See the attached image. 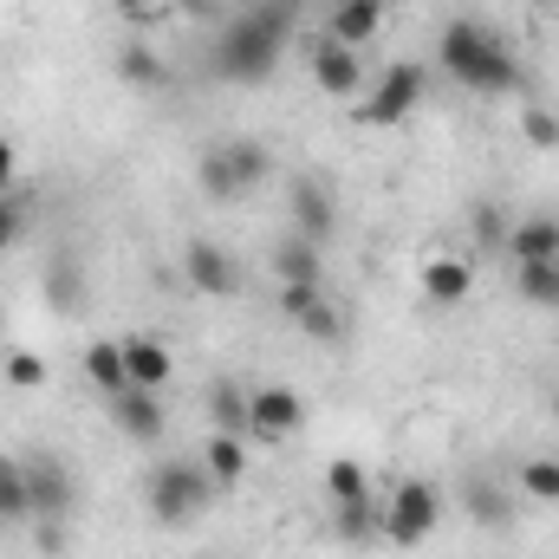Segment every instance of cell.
I'll list each match as a JSON object with an SVG mask.
<instances>
[{
    "instance_id": "cell-1",
    "label": "cell",
    "mask_w": 559,
    "mask_h": 559,
    "mask_svg": "<svg viewBox=\"0 0 559 559\" xmlns=\"http://www.w3.org/2000/svg\"><path fill=\"white\" fill-rule=\"evenodd\" d=\"M436 66H442L462 92H488V98H501V92L521 85L514 46H508L495 26H481V20H449L442 39H436Z\"/></svg>"
},
{
    "instance_id": "cell-2",
    "label": "cell",
    "mask_w": 559,
    "mask_h": 559,
    "mask_svg": "<svg viewBox=\"0 0 559 559\" xmlns=\"http://www.w3.org/2000/svg\"><path fill=\"white\" fill-rule=\"evenodd\" d=\"M280 39H286V13H280V7H254V13L228 20V33L215 39V79H228V85H261L280 59Z\"/></svg>"
},
{
    "instance_id": "cell-3",
    "label": "cell",
    "mask_w": 559,
    "mask_h": 559,
    "mask_svg": "<svg viewBox=\"0 0 559 559\" xmlns=\"http://www.w3.org/2000/svg\"><path fill=\"white\" fill-rule=\"evenodd\" d=\"M267 176H274V156H267L254 138L215 143V150H202V163H195V182H202L209 202H235V195L261 189Z\"/></svg>"
},
{
    "instance_id": "cell-4",
    "label": "cell",
    "mask_w": 559,
    "mask_h": 559,
    "mask_svg": "<svg viewBox=\"0 0 559 559\" xmlns=\"http://www.w3.org/2000/svg\"><path fill=\"white\" fill-rule=\"evenodd\" d=\"M215 495H222V488L209 481V468H202V462H182V455L150 475V514H156L163 527H189Z\"/></svg>"
},
{
    "instance_id": "cell-5",
    "label": "cell",
    "mask_w": 559,
    "mask_h": 559,
    "mask_svg": "<svg viewBox=\"0 0 559 559\" xmlns=\"http://www.w3.org/2000/svg\"><path fill=\"white\" fill-rule=\"evenodd\" d=\"M442 521V495L429 481H397L391 501H384V540L391 547H423Z\"/></svg>"
},
{
    "instance_id": "cell-6",
    "label": "cell",
    "mask_w": 559,
    "mask_h": 559,
    "mask_svg": "<svg viewBox=\"0 0 559 559\" xmlns=\"http://www.w3.org/2000/svg\"><path fill=\"white\" fill-rule=\"evenodd\" d=\"M423 85H429V72H423L417 59H404V66H391L384 79H378V92H371V105H365V124H378V131H391V124H404L411 111L423 105Z\"/></svg>"
},
{
    "instance_id": "cell-7",
    "label": "cell",
    "mask_w": 559,
    "mask_h": 559,
    "mask_svg": "<svg viewBox=\"0 0 559 559\" xmlns=\"http://www.w3.org/2000/svg\"><path fill=\"white\" fill-rule=\"evenodd\" d=\"M182 280H189L202 299H235V293H241V261H235L228 248H215V241H189Z\"/></svg>"
},
{
    "instance_id": "cell-8",
    "label": "cell",
    "mask_w": 559,
    "mask_h": 559,
    "mask_svg": "<svg viewBox=\"0 0 559 559\" xmlns=\"http://www.w3.org/2000/svg\"><path fill=\"white\" fill-rule=\"evenodd\" d=\"M306 417V404L286 391V384H261L248 391V442H286Z\"/></svg>"
},
{
    "instance_id": "cell-9",
    "label": "cell",
    "mask_w": 559,
    "mask_h": 559,
    "mask_svg": "<svg viewBox=\"0 0 559 559\" xmlns=\"http://www.w3.org/2000/svg\"><path fill=\"white\" fill-rule=\"evenodd\" d=\"M293 228L319 248L338 235V195H332L325 176H293Z\"/></svg>"
},
{
    "instance_id": "cell-10",
    "label": "cell",
    "mask_w": 559,
    "mask_h": 559,
    "mask_svg": "<svg viewBox=\"0 0 559 559\" xmlns=\"http://www.w3.org/2000/svg\"><path fill=\"white\" fill-rule=\"evenodd\" d=\"M26 468V501H33V521H66L72 514V475H66V462H52V455H33V462H20Z\"/></svg>"
},
{
    "instance_id": "cell-11",
    "label": "cell",
    "mask_w": 559,
    "mask_h": 559,
    "mask_svg": "<svg viewBox=\"0 0 559 559\" xmlns=\"http://www.w3.org/2000/svg\"><path fill=\"white\" fill-rule=\"evenodd\" d=\"M378 26H384V0H332L325 39H338V46H352V52H358Z\"/></svg>"
},
{
    "instance_id": "cell-12",
    "label": "cell",
    "mask_w": 559,
    "mask_h": 559,
    "mask_svg": "<svg viewBox=\"0 0 559 559\" xmlns=\"http://www.w3.org/2000/svg\"><path fill=\"white\" fill-rule=\"evenodd\" d=\"M111 423H118L131 442H156V436H163V404H156V391H138V384L118 391V397H111Z\"/></svg>"
},
{
    "instance_id": "cell-13",
    "label": "cell",
    "mask_w": 559,
    "mask_h": 559,
    "mask_svg": "<svg viewBox=\"0 0 559 559\" xmlns=\"http://www.w3.org/2000/svg\"><path fill=\"white\" fill-rule=\"evenodd\" d=\"M358 79H365V66H358V52H352V46L325 39V46L312 52V85H319V92L345 98V92H358Z\"/></svg>"
},
{
    "instance_id": "cell-14",
    "label": "cell",
    "mask_w": 559,
    "mask_h": 559,
    "mask_svg": "<svg viewBox=\"0 0 559 559\" xmlns=\"http://www.w3.org/2000/svg\"><path fill=\"white\" fill-rule=\"evenodd\" d=\"M124 378H131L138 391H163V384L176 378V358H169L156 338H143L138 332V338H124Z\"/></svg>"
},
{
    "instance_id": "cell-15",
    "label": "cell",
    "mask_w": 559,
    "mask_h": 559,
    "mask_svg": "<svg viewBox=\"0 0 559 559\" xmlns=\"http://www.w3.org/2000/svg\"><path fill=\"white\" fill-rule=\"evenodd\" d=\"M319 241H306V235H286L274 248V274H280V286H319Z\"/></svg>"
},
{
    "instance_id": "cell-16",
    "label": "cell",
    "mask_w": 559,
    "mask_h": 559,
    "mask_svg": "<svg viewBox=\"0 0 559 559\" xmlns=\"http://www.w3.org/2000/svg\"><path fill=\"white\" fill-rule=\"evenodd\" d=\"M248 436H209V455H202V468H209V481L228 495V488H241V475H248V449H241Z\"/></svg>"
},
{
    "instance_id": "cell-17",
    "label": "cell",
    "mask_w": 559,
    "mask_h": 559,
    "mask_svg": "<svg viewBox=\"0 0 559 559\" xmlns=\"http://www.w3.org/2000/svg\"><path fill=\"white\" fill-rule=\"evenodd\" d=\"M508 248H514L521 267H527V261H559V222L554 215H534V222L508 228Z\"/></svg>"
},
{
    "instance_id": "cell-18",
    "label": "cell",
    "mask_w": 559,
    "mask_h": 559,
    "mask_svg": "<svg viewBox=\"0 0 559 559\" xmlns=\"http://www.w3.org/2000/svg\"><path fill=\"white\" fill-rule=\"evenodd\" d=\"M209 423H215V436H248V391L241 384H209Z\"/></svg>"
},
{
    "instance_id": "cell-19",
    "label": "cell",
    "mask_w": 559,
    "mask_h": 559,
    "mask_svg": "<svg viewBox=\"0 0 559 559\" xmlns=\"http://www.w3.org/2000/svg\"><path fill=\"white\" fill-rule=\"evenodd\" d=\"M468 286H475V267H468V261H429V267H423V293H429L436 306L468 299Z\"/></svg>"
},
{
    "instance_id": "cell-20",
    "label": "cell",
    "mask_w": 559,
    "mask_h": 559,
    "mask_svg": "<svg viewBox=\"0 0 559 559\" xmlns=\"http://www.w3.org/2000/svg\"><path fill=\"white\" fill-rule=\"evenodd\" d=\"M85 378L105 391V397H118V391H131V378H124V345H111V338H98L92 352H85Z\"/></svg>"
},
{
    "instance_id": "cell-21",
    "label": "cell",
    "mask_w": 559,
    "mask_h": 559,
    "mask_svg": "<svg viewBox=\"0 0 559 559\" xmlns=\"http://www.w3.org/2000/svg\"><path fill=\"white\" fill-rule=\"evenodd\" d=\"M325 495H332V508H352V501H371V475L358 468V462H332L325 468Z\"/></svg>"
},
{
    "instance_id": "cell-22",
    "label": "cell",
    "mask_w": 559,
    "mask_h": 559,
    "mask_svg": "<svg viewBox=\"0 0 559 559\" xmlns=\"http://www.w3.org/2000/svg\"><path fill=\"white\" fill-rule=\"evenodd\" d=\"M514 293H521L527 306H559V261H527V267L514 274Z\"/></svg>"
},
{
    "instance_id": "cell-23",
    "label": "cell",
    "mask_w": 559,
    "mask_h": 559,
    "mask_svg": "<svg viewBox=\"0 0 559 559\" xmlns=\"http://www.w3.org/2000/svg\"><path fill=\"white\" fill-rule=\"evenodd\" d=\"M378 534H384V508H378V501H352V508H338V540L365 547V540H378Z\"/></svg>"
},
{
    "instance_id": "cell-24",
    "label": "cell",
    "mask_w": 559,
    "mask_h": 559,
    "mask_svg": "<svg viewBox=\"0 0 559 559\" xmlns=\"http://www.w3.org/2000/svg\"><path fill=\"white\" fill-rule=\"evenodd\" d=\"M0 521H33V501H26V468L13 455H0Z\"/></svg>"
},
{
    "instance_id": "cell-25",
    "label": "cell",
    "mask_w": 559,
    "mask_h": 559,
    "mask_svg": "<svg viewBox=\"0 0 559 559\" xmlns=\"http://www.w3.org/2000/svg\"><path fill=\"white\" fill-rule=\"evenodd\" d=\"M118 79L138 85V92H156V85H163V59H156L150 46H124V52H118Z\"/></svg>"
},
{
    "instance_id": "cell-26",
    "label": "cell",
    "mask_w": 559,
    "mask_h": 559,
    "mask_svg": "<svg viewBox=\"0 0 559 559\" xmlns=\"http://www.w3.org/2000/svg\"><path fill=\"white\" fill-rule=\"evenodd\" d=\"M299 332H306V338H319V345H332V338L345 332V319H338V306H332V299L319 293V299H312V306L299 312Z\"/></svg>"
},
{
    "instance_id": "cell-27",
    "label": "cell",
    "mask_w": 559,
    "mask_h": 559,
    "mask_svg": "<svg viewBox=\"0 0 559 559\" xmlns=\"http://www.w3.org/2000/svg\"><path fill=\"white\" fill-rule=\"evenodd\" d=\"M521 488H527L534 501H559V462L554 455H534V462L521 468Z\"/></svg>"
},
{
    "instance_id": "cell-28",
    "label": "cell",
    "mask_w": 559,
    "mask_h": 559,
    "mask_svg": "<svg viewBox=\"0 0 559 559\" xmlns=\"http://www.w3.org/2000/svg\"><path fill=\"white\" fill-rule=\"evenodd\" d=\"M468 514H475L481 527H508V521H514V508H508V501H501L495 488H481V481L468 488Z\"/></svg>"
},
{
    "instance_id": "cell-29",
    "label": "cell",
    "mask_w": 559,
    "mask_h": 559,
    "mask_svg": "<svg viewBox=\"0 0 559 559\" xmlns=\"http://www.w3.org/2000/svg\"><path fill=\"white\" fill-rule=\"evenodd\" d=\"M7 378H13L20 391H39V384H46V358H39V352H13V358H7Z\"/></svg>"
},
{
    "instance_id": "cell-30",
    "label": "cell",
    "mask_w": 559,
    "mask_h": 559,
    "mask_svg": "<svg viewBox=\"0 0 559 559\" xmlns=\"http://www.w3.org/2000/svg\"><path fill=\"white\" fill-rule=\"evenodd\" d=\"M521 138L534 143V150H559V118L554 111H527L521 118Z\"/></svg>"
},
{
    "instance_id": "cell-31",
    "label": "cell",
    "mask_w": 559,
    "mask_h": 559,
    "mask_svg": "<svg viewBox=\"0 0 559 559\" xmlns=\"http://www.w3.org/2000/svg\"><path fill=\"white\" fill-rule=\"evenodd\" d=\"M475 235H481L488 248H495V241H508V215H501V209H475Z\"/></svg>"
},
{
    "instance_id": "cell-32",
    "label": "cell",
    "mask_w": 559,
    "mask_h": 559,
    "mask_svg": "<svg viewBox=\"0 0 559 559\" xmlns=\"http://www.w3.org/2000/svg\"><path fill=\"white\" fill-rule=\"evenodd\" d=\"M312 299H319V286H280V312H286L293 325H299V312H306Z\"/></svg>"
},
{
    "instance_id": "cell-33",
    "label": "cell",
    "mask_w": 559,
    "mask_h": 559,
    "mask_svg": "<svg viewBox=\"0 0 559 559\" xmlns=\"http://www.w3.org/2000/svg\"><path fill=\"white\" fill-rule=\"evenodd\" d=\"M13 235H20V202H7V195H0V254L13 248Z\"/></svg>"
},
{
    "instance_id": "cell-34",
    "label": "cell",
    "mask_w": 559,
    "mask_h": 559,
    "mask_svg": "<svg viewBox=\"0 0 559 559\" xmlns=\"http://www.w3.org/2000/svg\"><path fill=\"white\" fill-rule=\"evenodd\" d=\"M13 169H20V156H13V143L0 138V189H7V182H13Z\"/></svg>"
},
{
    "instance_id": "cell-35",
    "label": "cell",
    "mask_w": 559,
    "mask_h": 559,
    "mask_svg": "<svg viewBox=\"0 0 559 559\" xmlns=\"http://www.w3.org/2000/svg\"><path fill=\"white\" fill-rule=\"evenodd\" d=\"M118 13L124 20H150V0H118Z\"/></svg>"
},
{
    "instance_id": "cell-36",
    "label": "cell",
    "mask_w": 559,
    "mask_h": 559,
    "mask_svg": "<svg viewBox=\"0 0 559 559\" xmlns=\"http://www.w3.org/2000/svg\"><path fill=\"white\" fill-rule=\"evenodd\" d=\"M534 7H559V0H534Z\"/></svg>"
},
{
    "instance_id": "cell-37",
    "label": "cell",
    "mask_w": 559,
    "mask_h": 559,
    "mask_svg": "<svg viewBox=\"0 0 559 559\" xmlns=\"http://www.w3.org/2000/svg\"><path fill=\"white\" fill-rule=\"evenodd\" d=\"M554 417H559V391H554Z\"/></svg>"
}]
</instances>
